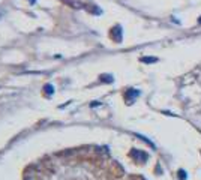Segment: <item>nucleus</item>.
<instances>
[{
	"label": "nucleus",
	"mask_w": 201,
	"mask_h": 180,
	"mask_svg": "<svg viewBox=\"0 0 201 180\" xmlns=\"http://www.w3.org/2000/svg\"><path fill=\"white\" fill-rule=\"evenodd\" d=\"M179 177H180L182 180L186 179V176H185V171H182V170H180V171H179Z\"/></svg>",
	"instance_id": "f257e3e1"
},
{
	"label": "nucleus",
	"mask_w": 201,
	"mask_h": 180,
	"mask_svg": "<svg viewBox=\"0 0 201 180\" xmlns=\"http://www.w3.org/2000/svg\"><path fill=\"white\" fill-rule=\"evenodd\" d=\"M45 89H47V92H48V93H51V92H54V87H51L50 84H48V86H45Z\"/></svg>",
	"instance_id": "f03ea898"
},
{
	"label": "nucleus",
	"mask_w": 201,
	"mask_h": 180,
	"mask_svg": "<svg viewBox=\"0 0 201 180\" xmlns=\"http://www.w3.org/2000/svg\"><path fill=\"white\" fill-rule=\"evenodd\" d=\"M143 62H156V59H143Z\"/></svg>",
	"instance_id": "7ed1b4c3"
},
{
	"label": "nucleus",
	"mask_w": 201,
	"mask_h": 180,
	"mask_svg": "<svg viewBox=\"0 0 201 180\" xmlns=\"http://www.w3.org/2000/svg\"><path fill=\"white\" fill-rule=\"evenodd\" d=\"M30 180H32V179H30Z\"/></svg>",
	"instance_id": "20e7f679"
}]
</instances>
